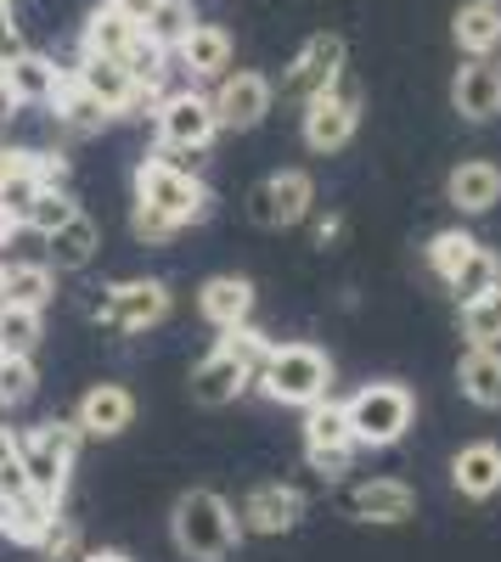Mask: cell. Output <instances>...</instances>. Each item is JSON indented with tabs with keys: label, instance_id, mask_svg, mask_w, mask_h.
Wrapping results in <instances>:
<instances>
[{
	"label": "cell",
	"instance_id": "33",
	"mask_svg": "<svg viewBox=\"0 0 501 562\" xmlns=\"http://www.w3.org/2000/svg\"><path fill=\"white\" fill-rule=\"evenodd\" d=\"M463 338L468 344H501V288L463 304Z\"/></svg>",
	"mask_w": 501,
	"mask_h": 562
},
{
	"label": "cell",
	"instance_id": "41",
	"mask_svg": "<svg viewBox=\"0 0 501 562\" xmlns=\"http://www.w3.org/2000/svg\"><path fill=\"white\" fill-rule=\"evenodd\" d=\"M18 119V97H12V85H7V74H0V130H7Z\"/></svg>",
	"mask_w": 501,
	"mask_h": 562
},
{
	"label": "cell",
	"instance_id": "4",
	"mask_svg": "<svg viewBox=\"0 0 501 562\" xmlns=\"http://www.w3.org/2000/svg\"><path fill=\"white\" fill-rule=\"evenodd\" d=\"M277 405H315L333 394V360L315 349V344H270L259 378H254Z\"/></svg>",
	"mask_w": 501,
	"mask_h": 562
},
{
	"label": "cell",
	"instance_id": "22",
	"mask_svg": "<svg viewBox=\"0 0 501 562\" xmlns=\"http://www.w3.org/2000/svg\"><path fill=\"white\" fill-rule=\"evenodd\" d=\"M450 40H457L463 57H490L501 52V0H468L450 18Z\"/></svg>",
	"mask_w": 501,
	"mask_h": 562
},
{
	"label": "cell",
	"instance_id": "3",
	"mask_svg": "<svg viewBox=\"0 0 501 562\" xmlns=\"http://www.w3.org/2000/svg\"><path fill=\"white\" fill-rule=\"evenodd\" d=\"M135 203H147V209H158L164 220H175L180 231L187 225H203L209 220V186L187 169V164H169L164 153H153V158H142L135 164Z\"/></svg>",
	"mask_w": 501,
	"mask_h": 562
},
{
	"label": "cell",
	"instance_id": "30",
	"mask_svg": "<svg viewBox=\"0 0 501 562\" xmlns=\"http://www.w3.org/2000/svg\"><path fill=\"white\" fill-rule=\"evenodd\" d=\"M45 310H23V304H7L0 299V355H34L40 349V333H45Z\"/></svg>",
	"mask_w": 501,
	"mask_h": 562
},
{
	"label": "cell",
	"instance_id": "40",
	"mask_svg": "<svg viewBox=\"0 0 501 562\" xmlns=\"http://www.w3.org/2000/svg\"><path fill=\"white\" fill-rule=\"evenodd\" d=\"M23 52V34H18V23H0V63H12Z\"/></svg>",
	"mask_w": 501,
	"mask_h": 562
},
{
	"label": "cell",
	"instance_id": "7",
	"mask_svg": "<svg viewBox=\"0 0 501 562\" xmlns=\"http://www.w3.org/2000/svg\"><path fill=\"white\" fill-rule=\"evenodd\" d=\"M74 456H79V428H74V422H40V428L18 434V461L29 473V490L40 501H52V506L68 495Z\"/></svg>",
	"mask_w": 501,
	"mask_h": 562
},
{
	"label": "cell",
	"instance_id": "42",
	"mask_svg": "<svg viewBox=\"0 0 501 562\" xmlns=\"http://www.w3.org/2000/svg\"><path fill=\"white\" fill-rule=\"evenodd\" d=\"M338 231H344V220H338V214H327L322 225H315V243H322V248H327V243H338Z\"/></svg>",
	"mask_w": 501,
	"mask_h": 562
},
{
	"label": "cell",
	"instance_id": "26",
	"mask_svg": "<svg viewBox=\"0 0 501 562\" xmlns=\"http://www.w3.org/2000/svg\"><path fill=\"white\" fill-rule=\"evenodd\" d=\"M52 108H57V124H63L68 135H97V130H102V124L113 119V113H108V108H102L97 97H90V90H85V85H79L74 74H68V79L57 85Z\"/></svg>",
	"mask_w": 501,
	"mask_h": 562
},
{
	"label": "cell",
	"instance_id": "28",
	"mask_svg": "<svg viewBox=\"0 0 501 562\" xmlns=\"http://www.w3.org/2000/svg\"><path fill=\"white\" fill-rule=\"evenodd\" d=\"M445 288H450V299H457V304H474V299L496 293V288H501V259H496L485 243H474V254L445 276Z\"/></svg>",
	"mask_w": 501,
	"mask_h": 562
},
{
	"label": "cell",
	"instance_id": "43",
	"mask_svg": "<svg viewBox=\"0 0 501 562\" xmlns=\"http://www.w3.org/2000/svg\"><path fill=\"white\" fill-rule=\"evenodd\" d=\"M12 456H18V434L0 428V461H12Z\"/></svg>",
	"mask_w": 501,
	"mask_h": 562
},
{
	"label": "cell",
	"instance_id": "8",
	"mask_svg": "<svg viewBox=\"0 0 501 562\" xmlns=\"http://www.w3.org/2000/svg\"><path fill=\"white\" fill-rule=\"evenodd\" d=\"M360 130V90L338 74L327 90L304 102V147L310 153H344Z\"/></svg>",
	"mask_w": 501,
	"mask_h": 562
},
{
	"label": "cell",
	"instance_id": "36",
	"mask_svg": "<svg viewBox=\"0 0 501 562\" xmlns=\"http://www.w3.org/2000/svg\"><path fill=\"white\" fill-rule=\"evenodd\" d=\"M130 231H135V243H147V248H164V243H175V237H180V225H175V220H164V214H158V209H147V203H135Z\"/></svg>",
	"mask_w": 501,
	"mask_h": 562
},
{
	"label": "cell",
	"instance_id": "29",
	"mask_svg": "<svg viewBox=\"0 0 501 562\" xmlns=\"http://www.w3.org/2000/svg\"><path fill=\"white\" fill-rule=\"evenodd\" d=\"M333 445H355L344 405H338V400H315V405H304V450H333ZM355 450H360V445H355Z\"/></svg>",
	"mask_w": 501,
	"mask_h": 562
},
{
	"label": "cell",
	"instance_id": "16",
	"mask_svg": "<svg viewBox=\"0 0 501 562\" xmlns=\"http://www.w3.org/2000/svg\"><path fill=\"white\" fill-rule=\"evenodd\" d=\"M130 422H135V400L119 383H97V389L79 400V411H74L79 439H119Z\"/></svg>",
	"mask_w": 501,
	"mask_h": 562
},
{
	"label": "cell",
	"instance_id": "11",
	"mask_svg": "<svg viewBox=\"0 0 501 562\" xmlns=\"http://www.w3.org/2000/svg\"><path fill=\"white\" fill-rule=\"evenodd\" d=\"M209 102H214L220 130H254L270 113V102H277V85H270L265 74H254V68H237V74H220V90Z\"/></svg>",
	"mask_w": 501,
	"mask_h": 562
},
{
	"label": "cell",
	"instance_id": "1",
	"mask_svg": "<svg viewBox=\"0 0 501 562\" xmlns=\"http://www.w3.org/2000/svg\"><path fill=\"white\" fill-rule=\"evenodd\" d=\"M265 355H270V338L259 333L254 321H243V326H225L220 344H214V349L198 360V371H192V400H198V405H209V411L232 405V400H237V394L259 378Z\"/></svg>",
	"mask_w": 501,
	"mask_h": 562
},
{
	"label": "cell",
	"instance_id": "17",
	"mask_svg": "<svg viewBox=\"0 0 501 562\" xmlns=\"http://www.w3.org/2000/svg\"><path fill=\"white\" fill-rule=\"evenodd\" d=\"M349 512L360 524H405L417 518V490L400 479H367L349 490Z\"/></svg>",
	"mask_w": 501,
	"mask_h": 562
},
{
	"label": "cell",
	"instance_id": "38",
	"mask_svg": "<svg viewBox=\"0 0 501 562\" xmlns=\"http://www.w3.org/2000/svg\"><path fill=\"white\" fill-rule=\"evenodd\" d=\"M23 495H34V490H29V473H23V461H18V456L0 461V506H12V501H23Z\"/></svg>",
	"mask_w": 501,
	"mask_h": 562
},
{
	"label": "cell",
	"instance_id": "27",
	"mask_svg": "<svg viewBox=\"0 0 501 562\" xmlns=\"http://www.w3.org/2000/svg\"><path fill=\"white\" fill-rule=\"evenodd\" d=\"M0 299L7 304H23V310H45L57 299V270L52 265H7V276H0Z\"/></svg>",
	"mask_w": 501,
	"mask_h": 562
},
{
	"label": "cell",
	"instance_id": "35",
	"mask_svg": "<svg viewBox=\"0 0 501 562\" xmlns=\"http://www.w3.org/2000/svg\"><path fill=\"white\" fill-rule=\"evenodd\" d=\"M34 383V355H0V405H23Z\"/></svg>",
	"mask_w": 501,
	"mask_h": 562
},
{
	"label": "cell",
	"instance_id": "34",
	"mask_svg": "<svg viewBox=\"0 0 501 562\" xmlns=\"http://www.w3.org/2000/svg\"><path fill=\"white\" fill-rule=\"evenodd\" d=\"M474 243L479 237H468V231H439V237H428V248H423V259H428V270L445 281L450 270H457L468 254H474Z\"/></svg>",
	"mask_w": 501,
	"mask_h": 562
},
{
	"label": "cell",
	"instance_id": "13",
	"mask_svg": "<svg viewBox=\"0 0 501 562\" xmlns=\"http://www.w3.org/2000/svg\"><path fill=\"white\" fill-rule=\"evenodd\" d=\"M450 108H457L468 124H490L501 113V68L490 57H468L450 79Z\"/></svg>",
	"mask_w": 501,
	"mask_h": 562
},
{
	"label": "cell",
	"instance_id": "21",
	"mask_svg": "<svg viewBox=\"0 0 501 562\" xmlns=\"http://www.w3.org/2000/svg\"><path fill=\"white\" fill-rule=\"evenodd\" d=\"M450 484H457V495H468V501H490L501 490V445H490V439L463 445L457 456H450Z\"/></svg>",
	"mask_w": 501,
	"mask_h": 562
},
{
	"label": "cell",
	"instance_id": "25",
	"mask_svg": "<svg viewBox=\"0 0 501 562\" xmlns=\"http://www.w3.org/2000/svg\"><path fill=\"white\" fill-rule=\"evenodd\" d=\"M135 40H142V29H135L130 18H119V12L108 7V0H102V7L85 18V34H79V57H119V63H124Z\"/></svg>",
	"mask_w": 501,
	"mask_h": 562
},
{
	"label": "cell",
	"instance_id": "31",
	"mask_svg": "<svg viewBox=\"0 0 501 562\" xmlns=\"http://www.w3.org/2000/svg\"><path fill=\"white\" fill-rule=\"evenodd\" d=\"M79 214V203H74V192L68 186H40V198H34V209H29V225L23 231H40V237H52L57 225H68Z\"/></svg>",
	"mask_w": 501,
	"mask_h": 562
},
{
	"label": "cell",
	"instance_id": "18",
	"mask_svg": "<svg viewBox=\"0 0 501 562\" xmlns=\"http://www.w3.org/2000/svg\"><path fill=\"white\" fill-rule=\"evenodd\" d=\"M445 203L457 214H490L501 203V169L490 158H463L445 180Z\"/></svg>",
	"mask_w": 501,
	"mask_h": 562
},
{
	"label": "cell",
	"instance_id": "12",
	"mask_svg": "<svg viewBox=\"0 0 501 562\" xmlns=\"http://www.w3.org/2000/svg\"><path fill=\"white\" fill-rule=\"evenodd\" d=\"M338 74H344V40H338V34H310V40L299 45V57L288 63L282 97H293V102H310L315 90H327Z\"/></svg>",
	"mask_w": 501,
	"mask_h": 562
},
{
	"label": "cell",
	"instance_id": "19",
	"mask_svg": "<svg viewBox=\"0 0 501 562\" xmlns=\"http://www.w3.org/2000/svg\"><path fill=\"white\" fill-rule=\"evenodd\" d=\"M0 74H7V85H12V97H18V108H52V97H57V85L68 79L45 52H23L12 57V63H0Z\"/></svg>",
	"mask_w": 501,
	"mask_h": 562
},
{
	"label": "cell",
	"instance_id": "6",
	"mask_svg": "<svg viewBox=\"0 0 501 562\" xmlns=\"http://www.w3.org/2000/svg\"><path fill=\"white\" fill-rule=\"evenodd\" d=\"M344 416H349V434H355L360 450H389V445L405 439V428H412L417 400L405 383H367L344 400Z\"/></svg>",
	"mask_w": 501,
	"mask_h": 562
},
{
	"label": "cell",
	"instance_id": "37",
	"mask_svg": "<svg viewBox=\"0 0 501 562\" xmlns=\"http://www.w3.org/2000/svg\"><path fill=\"white\" fill-rule=\"evenodd\" d=\"M310 461V473H322V479H344L349 467H355V445H333V450H304Z\"/></svg>",
	"mask_w": 501,
	"mask_h": 562
},
{
	"label": "cell",
	"instance_id": "44",
	"mask_svg": "<svg viewBox=\"0 0 501 562\" xmlns=\"http://www.w3.org/2000/svg\"><path fill=\"white\" fill-rule=\"evenodd\" d=\"M79 562H130V557H124V551H85Z\"/></svg>",
	"mask_w": 501,
	"mask_h": 562
},
{
	"label": "cell",
	"instance_id": "9",
	"mask_svg": "<svg viewBox=\"0 0 501 562\" xmlns=\"http://www.w3.org/2000/svg\"><path fill=\"white\" fill-rule=\"evenodd\" d=\"M90 315H97L108 333H147V326H158L169 315V288L164 281H119V288H102V299L90 304Z\"/></svg>",
	"mask_w": 501,
	"mask_h": 562
},
{
	"label": "cell",
	"instance_id": "5",
	"mask_svg": "<svg viewBox=\"0 0 501 562\" xmlns=\"http://www.w3.org/2000/svg\"><path fill=\"white\" fill-rule=\"evenodd\" d=\"M158 113V153L169 158V164H198V158H209V147H214V135H220V124H214V102L203 97V90H169V97L153 108Z\"/></svg>",
	"mask_w": 501,
	"mask_h": 562
},
{
	"label": "cell",
	"instance_id": "45",
	"mask_svg": "<svg viewBox=\"0 0 501 562\" xmlns=\"http://www.w3.org/2000/svg\"><path fill=\"white\" fill-rule=\"evenodd\" d=\"M0 23H12V7H0Z\"/></svg>",
	"mask_w": 501,
	"mask_h": 562
},
{
	"label": "cell",
	"instance_id": "10",
	"mask_svg": "<svg viewBox=\"0 0 501 562\" xmlns=\"http://www.w3.org/2000/svg\"><path fill=\"white\" fill-rule=\"evenodd\" d=\"M310 203H315V180L304 169H282V175H265L248 192V220L265 231H288L310 214Z\"/></svg>",
	"mask_w": 501,
	"mask_h": 562
},
{
	"label": "cell",
	"instance_id": "15",
	"mask_svg": "<svg viewBox=\"0 0 501 562\" xmlns=\"http://www.w3.org/2000/svg\"><path fill=\"white\" fill-rule=\"evenodd\" d=\"M175 68L187 79L232 74V34H225L220 23H192L187 34H180V45H175Z\"/></svg>",
	"mask_w": 501,
	"mask_h": 562
},
{
	"label": "cell",
	"instance_id": "46",
	"mask_svg": "<svg viewBox=\"0 0 501 562\" xmlns=\"http://www.w3.org/2000/svg\"><path fill=\"white\" fill-rule=\"evenodd\" d=\"M0 7H18V0H0Z\"/></svg>",
	"mask_w": 501,
	"mask_h": 562
},
{
	"label": "cell",
	"instance_id": "32",
	"mask_svg": "<svg viewBox=\"0 0 501 562\" xmlns=\"http://www.w3.org/2000/svg\"><path fill=\"white\" fill-rule=\"evenodd\" d=\"M198 23V12H192V0H164V7L142 23V34L153 40V45H164V52H175L180 45V34H187Z\"/></svg>",
	"mask_w": 501,
	"mask_h": 562
},
{
	"label": "cell",
	"instance_id": "20",
	"mask_svg": "<svg viewBox=\"0 0 501 562\" xmlns=\"http://www.w3.org/2000/svg\"><path fill=\"white\" fill-rule=\"evenodd\" d=\"M198 310H203V321L214 326V333L254 321V281L248 276H209L203 293H198Z\"/></svg>",
	"mask_w": 501,
	"mask_h": 562
},
{
	"label": "cell",
	"instance_id": "24",
	"mask_svg": "<svg viewBox=\"0 0 501 562\" xmlns=\"http://www.w3.org/2000/svg\"><path fill=\"white\" fill-rule=\"evenodd\" d=\"M97 248H102V231H97V220L79 209L68 225H57L52 237H45V265H52V270H85L90 259H97Z\"/></svg>",
	"mask_w": 501,
	"mask_h": 562
},
{
	"label": "cell",
	"instance_id": "14",
	"mask_svg": "<svg viewBox=\"0 0 501 562\" xmlns=\"http://www.w3.org/2000/svg\"><path fill=\"white\" fill-rule=\"evenodd\" d=\"M299 518H304V495L293 484H259V490H248V501L237 512L243 535H288Z\"/></svg>",
	"mask_w": 501,
	"mask_h": 562
},
{
	"label": "cell",
	"instance_id": "2",
	"mask_svg": "<svg viewBox=\"0 0 501 562\" xmlns=\"http://www.w3.org/2000/svg\"><path fill=\"white\" fill-rule=\"evenodd\" d=\"M169 535H175V551L187 562H225L243 540V524L225 495L214 490H187L175 501V518H169Z\"/></svg>",
	"mask_w": 501,
	"mask_h": 562
},
{
	"label": "cell",
	"instance_id": "23",
	"mask_svg": "<svg viewBox=\"0 0 501 562\" xmlns=\"http://www.w3.org/2000/svg\"><path fill=\"white\" fill-rule=\"evenodd\" d=\"M457 383H463V400H474L479 411H501V349L468 344L457 360Z\"/></svg>",
	"mask_w": 501,
	"mask_h": 562
},
{
	"label": "cell",
	"instance_id": "39",
	"mask_svg": "<svg viewBox=\"0 0 501 562\" xmlns=\"http://www.w3.org/2000/svg\"><path fill=\"white\" fill-rule=\"evenodd\" d=\"M108 7H113L119 18H130L135 29H142V23H147V18H153L158 7H164V0H108Z\"/></svg>",
	"mask_w": 501,
	"mask_h": 562
}]
</instances>
